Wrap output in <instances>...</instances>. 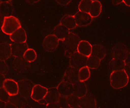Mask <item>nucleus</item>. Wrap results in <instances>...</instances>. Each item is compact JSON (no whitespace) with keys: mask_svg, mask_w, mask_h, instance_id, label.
I'll return each mask as SVG.
<instances>
[{"mask_svg":"<svg viewBox=\"0 0 130 108\" xmlns=\"http://www.w3.org/2000/svg\"><path fill=\"white\" fill-rule=\"evenodd\" d=\"M129 82V76L124 69L113 71L110 76V85L116 90L124 88Z\"/></svg>","mask_w":130,"mask_h":108,"instance_id":"1","label":"nucleus"},{"mask_svg":"<svg viewBox=\"0 0 130 108\" xmlns=\"http://www.w3.org/2000/svg\"><path fill=\"white\" fill-rule=\"evenodd\" d=\"M21 27V25L19 20L17 17L12 15L4 17L1 30L4 34L10 35Z\"/></svg>","mask_w":130,"mask_h":108,"instance_id":"2","label":"nucleus"},{"mask_svg":"<svg viewBox=\"0 0 130 108\" xmlns=\"http://www.w3.org/2000/svg\"><path fill=\"white\" fill-rule=\"evenodd\" d=\"M80 41L79 35L73 33H70L63 41L65 55L70 57L72 54L77 51V48Z\"/></svg>","mask_w":130,"mask_h":108,"instance_id":"3","label":"nucleus"},{"mask_svg":"<svg viewBox=\"0 0 130 108\" xmlns=\"http://www.w3.org/2000/svg\"><path fill=\"white\" fill-rule=\"evenodd\" d=\"M19 94L26 99L31 96V93L34 86V83L28 79H22L17 82Z\"/></svg>","mask_w":130,"mask_h":108,"instance_id":"4","label":"nucleus"},{"mask_svg":"<svg viewBox=\"0 0 130 108\" xmlns=\"http://www.w3.org/2000/svg\"><path fill=\"white\" fill-rule=\"evenodd\" d=\"M112 54L113 58L126 61L129 56V51L124 44L118 43L113 46Z\"/></svg>","mask_w":130,"mask_h":108,"instance_id":"5","label":"nucleus"},{"mask_svg":"<svg viewBox=\"0 0 130 108\" xmlns=\"http://www.w3.org/2000/svg\"><path fill=\"white\" fill-rule=\"evenodd\" d=\"M87 61V58L76 51L70 56L69 63L70 67L79 69L82 67L86 66Z\"/></svg>","mask_w":130,"mask_h":108,"instance_id":"6","label":"nucleus"},{"mask_svg":"<svg viewBox=\"0 0 130 108\" xmlns=\"http://www.w3.org/2000/svg\"><path fill=\"white\" fill-rule=\"evenodd\" d=\"M59 40L53 34H50L45 37L43 46L45 50L48 52L55 51L58 46Z\"/></svg>","mask_w":130,"mask_h":108,"instance_id":"7","label":"nucleus"},{"mask_svg":"<svg viewBox=\"0 0 130 108\" xmlns=\"http://www.w3.org/2000/svg\"><path fill=\"white\" fill-rule=\"evenodd\" d=\"M48 89L40 84H35L31 93V99L34 101L39 102L45 98Z\"/></svg>","mask_w":130,"mask_h":108,"instance_id":"8","label":"nucleus"},{"mask_svg":"<svg viewBox=\"0 0 130 108\" xmlns=\"http://www.w3.org/2000/svg\"><path fill=\"white\" fill-rule=\"evenodd\" d=\"M76 24L78 27H86L91 24L93 18L89 13H86L78 11L73 16Z\"/></svg>","mask_w":130,"mask_h":108,"instance_id":"9","label":"nucleus"},{"mask_svg":"<svg viewBox=\"0 0 130 108\" xmlns=\"http://www.w3.org/2000/svg\"><path fill=\"white\" fill-rule=\"evenodd\" d=\"M60 95L59 94L56 87H52L48 89L47 94L45 98L40 101L39 103L41 104H46L53 103L58 102Z\"/></svg>","mask_w":130,"mask_h":108,"instance_id":"10","label":"nucleus"},{"mask_svg":"<svg viewBox=\"0 0 130 108\" xmlns=\"http://www.w3.org/2000/svg\"><path fill=\"white\" fill-rule=\"evenodd\" d=\"M78 70L69 67L66 70L63 77V81L73 84L79 81Z\"/></svg>","mask_w":130,"mask_h":108,"instance_id":"11","label":"nucleus"},{"mask_svg":"<svg viewBox=\"0 0 130 108\" xmlns=\"http://www.w3.org/2000/svg\"><path fill=\"white\" fill-rule=\"evenodd\" d=\"M12 55L14 57H23L25 51L28 49L27 43H13L10 44Z\"/></svg>","mask_w":130,"mask_h":108,"instance_id":"12","label":"nucleus"},{"mask_svg":"<svg viewBox=\"0 0 130 108\" xmlns=\"http://www.w3.org/2000/svg\"><path fill=\"white\" fill-rule=\"evenodd\" d=\"M92 45L89 41L80 40L77 48V51L86 57H89L92 53Z\"/></svg>","mask_w":130,"mask_h":108,"instance_id":"13","label":"nucleus"},{"mask_svg":"<svg viewBox=\"0 0 130 108\" xmlns=\"http://www.w3.org/2000/svg\"><path fill=\"white\" fill-rule=\"evenodd\" d=\"M3 88L6 91L10 96L19 94L18 83L13 79L10 78L5 79L4 82Z\"/></svg>","mask_w":130,"mask_h":108,"instance_id":"14","label":"nucleus"},{"mask_svg":"<svg viewBox=\"0 0 130 108\" xmlns=\"http://www.w3.org/2000/svg\"><path fill=\"white\" fill-rule=\"evenodd\" d=\"M79 106L81 108H96V98L92 95H87L79 99Z\"/></svg>","mask_w":130,"mask_h":108,"instance_id":"15","label":"nucleus"},{"mask_svg":"<svg viewBox=\"0 0 130 108\" xmlns=\"http://www.w3.org/2000/svg\"><path fill=\"white\" fill-rule=\"evenodd\" d=\"M72 92L79 99L85 96L88 93V88L85 82L79 81L72 84Z\"/></svg>","mask_w":130,"mask_h":108,"instance_id":"16","label":"nucleus"},{"mask_svg":"<svg viewBox=\"0 0 130 108\" xmlns=\"http://www.w3.org/2000/svg\"><path fill=\"white\" fill-rule=\"evenodd\" d=\"M10 39L13 43H25L27 40V35L25 30L21 27L10 35Z\"/></svg>","mask_w":130,"mask_h":108,"instance_id":"17","label":"nucleus"},{"mask_svg":"<svg viewBox=\"0 0 130 108\" xmlns=\"http://www.w3.org/2000/svg\"><path fill=\"white\" fill-rule=\"evenodd\" d=\"M30 63L26 61L23 57H15L13 61V67L16 71L23 72L29 67Z\"/></svg>","mask_w":130,"mask_h":108,"instance_id":"18","label":"nucleus"},{"mask_svg":"<svg viewBox=\"0 0 130 108\" xmlns=\"http://www.w3.org/2000/svg\"><path fill=\"white\" fill-rule=\"evenodd\" d=\"M57 89L61 96L68 97L73 94L72 84L62 80L57 86Z\"/></svg>","mask_w":130,"mask_h":108,"instance_id":"19","label":"nucleus"},{"mask_svg":"<svg viewBox=\"0 0 130 108\" xmlns=\"http://www.w3.org/2000/svg\"><path fill=\"white\" fill-rule=\"evenodd\" d=\"M53 34L58 38L59 41L63 42L70 33L69 30L66 27L59 24L57 25L53 31Z\"/></svg>","mask_w":130,"mask_h":108,"instance_id":"20","label":"nucleus"},{"mask_svg":"<svg viewBox=\"0 0 130 108\" xmlns=\"http://www.w3.org/2000/svg\"><path fill=\"white\" fill-rule=\"evenodd\" d=\"M13 7L10 1H1L0 4V14L4 17L12 16Z\"/></svg>","mask_w":130,"mask_h":108,"instance_id":"21","label":"nucleus"},{"mask_svg":"<svg viewBox=\"0 0 130 108\" xmlns=\"http://www.w3.org/2000/svg\"><path fill=\"white\" fill-rule=\"evenodd\" d=\"M9 102L17 108H25L28 104L27 99L19 94L10 96Z\"/></svg>","mask_w":130,"mask_h":108,"instance_id":"22","label":"nucleus"},{"mask_svg":"<svg viewBox=\"0 0 130 108\" xmlns=\"http://www.w3.org/2000/svg\"><path fill=\"white\" fill-rule=\"evenodd\" d=\"M102 5L99 1H92L90 5L89 14L93 18L99 17L102 12Z\"/></svg>","mask_w":130,"mask_h":108,"instance_id":"23","label":"nucleus"},{"mask_svg":"<svg viewBox=\"0 0 130 108\" xmlns=\"http://www.w3.org/2000/svg\"><path fill=\"white\" fill-rule=\"evenodd\" d=\"M60 24L66 27L69 30H72L77 27L75 20L74 16L66 14L62 17L60 21Z\"/></svg>","mask_w":130,"mask_h":108,"instance_id":"24","label":"nucleus"},{"mask_svg":"<svg viewBox=\"0 0 130 108\" xmlns=\"http://www.w3.org/2000/svg\"><path fill=\"white\" fill-rule=\"evenodd\" d=\"M12 55L10 44L7 43L0 44V60L6 61Z\"/></svg>","mask_w":130,"mask_h":108,"instance_id":"25","label":"nucleus"},{"mask_svg":"<svg viewBox=\"0 0 130 108\" xmlns=\"http://www.w3.org/2000/svg\"><path fill=\"white\" fill-rule=\"evenodd\" d=\"M106 48L101 44L93 45L91 55L99 58L101 61L106 57Z\"/></svg>","mask_w":130,"mask_h":108,"instance_id":"26","label":"nucleus"},{"mask_svg":"<svg viewBox=\"0 0 130 108\" xmlns=\"http://www.w3.org/2000/svg\"><path fill=\"white\" fill-rule=\"evenodd\" d=\"M126 65V62L125 61L115 58H113L110 61L109 63L110 68L113 71L124 69Z\"/></svg>","mask_w":130,"mask_h":108,"instance_id":"27","label":"nucleus"},{"mask_svg":"<svg viewBox=\"0 0 130 108\" xmlns=\"http://www.w3.org/2000/svg\"><path fill=\"white\" fill-rule=\"evenodd\" d=\"M91 76L90 70L87 66L80 68L78 70V78L79 81L82 82H85L89 79Z\"/></svg>","mask_w":130,"mask_h":108,"instance_id":"28","label":"nucleus"},{"mask_svg":"<svg viewBox=\"0 0 130 108\" xmlns=\"http://www.w3.org/2000/svg\"><path fill=\"white\" fill-rule=\"evenodd\" d=\"M101 61L99 58L91 55L89 57L87 58L86 66L89 69H96L99 68Z\"/></svg>","mask_w":130,"mask_h":108,"instance_id":"29","label":"nucleus"},{"mask_svg":"<svg viewBox=\"0 0 130 108\" xmlns=\"http://www.w3.org/2000/svg\"><path fill=\"white\" fill-rule=\"evenodd\" d=\"M37 53L34 49L32 48H28L27 51H25L23 57L24 59L30 63L36 60L37 59Z\"/></svg>","mask_w":130,"mask_h":108,"instance_id":"30","label":"nucleus"},{"mask_svg":"<svg viewBox=\"0 0 130 108\" xmlns=\"http://www.w3.org/2000/svg\"><path fill=\"white\" fill-rule=\"evenodd\" d=\"M92 1L83 0L79 3L78 5V10L79 11L86 13L89 12L90 5Z\"/></svg>","mask_w":130,"mask_h":108,"instance_id":"31","label":"nucleus"},{"mask_svg":"<svg viewBox=\"0 0 130 108\" xmlns=\"http://www.w3.org/2000/svg\"><path fill=\"white\" fill-rule=\"evenodd\" d=\"M79 98L76 95H72L67 97V100L69 106L71 108H74L79 106Z\"/></svg>","mask_w":130,"mask_h":108,"instance_id":"32","label":"nucleus"},{"mask_svg":"<svg viewBox=\"0 0 130 108\" xmlns=\"http://www.w3.org/2000/svg\"><path fill=\"white\" fill-rule=\"evenodd\" d=\"M10 97V95L3 87L0 88V101L7 103L9 101Z\"/></svg>","mask_w":130,"mask_h":108,"instance_id":"33","label":"nucleus"},{"mask_svg":"<svg viewBox=\"0 0 130 108\" xmlns=\"http://www.w3.org/2000/svg\"><path fill=\"white\" fill-rule=\"evenodd\" d=\"M8 71V66L5 61L0 60V74L5 75Z\"/></svg>","mask_w":130,"mask_h":108,"instance_id":"34","label":"nucleus"},{"mask_svg":"<svg viewBox=\"0 0 130 108\" xmlns=\"http://www.w3.org/2000/svg\"><path fill=\"white\" fill-rule=\"evenodd\" d=\"M58 103L61 107V108H67L69 107L67 100V97L63 96L60 95Z\"/></svg>","mask_w":130,"mask_h":108,"instance_id":"35","label":"nucleus"},{"mask_svg":"<svg viewBox=\"0 0 130 108\" xmlns=\"http://www.w3.org/2000/svg\"><path fill=\"white\" fill-rule=\"evenodd\" d=\"M45 108H61V107L59 105L58 102H56L47 104L46 105Z\"/></svg>","mask_w":130,"mask_h":108,"instance_id":"36","label":"nucleus"},{"mask_svg":"<svg viewBox=\"0 0 130 108\" xmlns=\"http://www.w3.org/2000/svg\"><path fill=\"white\" fill-rule=\"evenodd\" d=\"M5 76L0 74V88H3L4 86V82L5 80Z\"/></svg>","mask_w":130,"mask_h":108,"instance_id":"37","label":"nucleus"},{"mask_svg":"<svg viewBox=\"0 0 130 108\" xmlns=\"http://www.w3.org/2000/svg\"><path fill=\"white\" fill-rule=\"evenodd\" d=\"M71 1H57L56 2L59 4L62 5H68Z\"/></svg>","mask_w":130,"mask_h":108,"instance_id":"38","label":"nucleus"},{"mask_svg":"<svg viewBox=\"0 0 130 108\" xmlns=\"http://www.w3.org/2000/svg\"><path fill=\"white\" fill-rule=\"evenodd\" d=\"M5 108H17L14 105L10 103V102H8L6 103Z\"/></svg>","mask_w":130,"mask_h":108,"instance_id":"39","label":"nucleus"},{"mask_svg":"<svg viewBox=\"0 0 130 108\" xmlns=\"http://www.w3.org/2000/svg\"><path fill=\"white\" fill-rule=\"evenodd\" d=\"M4 17L0 14V27H2L3 23H4Z\"/></svg>","mask_w":130,"mask_h":108,"instance_id":"40","label":"nucleus"},{"mask_svg":"<svg viewBox=\"0 0 130 108\" xmlns=\"http://www.w3.org/2000/svg\"><path fill=\"white\" fill-rule=\"evenodd\" d=\"M6 102L0 101V108H5L6 105Z\"/></svg>","mask_w":130,"mask_h":108,"instance_id":"41","label":"nucleus"},{"mask_svg":"<svg viewBox=\"0 0 130 108\" xmlns=\"http://www.w3.org/2000/svg\"><path fill=\"white\" fill-rule=\"evenodd\" d=\"M122 3H123V4L125 5H126L127 6L130 7V1H123Z\"/></svg>","mask_w":130,"mask_h":108,"instance_id":"42","label":"nucleus"},{"mask_svg":"<svg viewBox=\"0 0 130 108\" xmlns=\"http://www.w3.org/2000/svg\"><path fill=\"white\" fill-rule=\"evenodd\" d=\"M122 2H123V1H113L112 3H113V4H114V5H117V4L122 3Z\"/></svg>","mask_w":130,"mask_h":108,"instance_id":"43","label":"nucleus"},{"mask_svg":"<svg viewBox=\"0 0 130 108\" xmlns=\"http://www.w3.org/2000/svg\"><path fill=\"white\" fill-rule=\"evenodd\" d=\"M81 108L79 106H78V107H76V108Z\"/></svg>","mask_w":130,"mask_h":108,"instance_id":"44","label":"nucleus"},{"mask_svg":"<svg viewBox=\"0 0 130 108\" xmlns=\"http://www.w3.org/2000/svg\"><path fill=\"white\" fill-rule=\"evenodd\" d=\"M71 108L70 107H67V108Z\"/></svg>","mask_w":130,"mask_h":108,"instance_id":"45","label":"nucleus"},{"mask_svg":"<svg viewBox=\"0 0 130 108\" xmlns=\"http://www.w3.org/2000/svg\"><path fill=\"white\" fill-rule=\"evenodd\" d=\"M1 1H0V4H1Z\"/></svg>","mask_w":130,"mask_h":108,"instance_id":"46","label":"nucleus"}]
</instances>
